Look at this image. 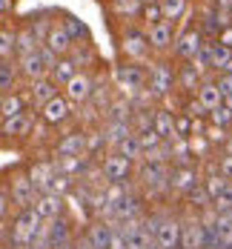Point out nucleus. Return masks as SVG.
<instances>
[{"mask_svg": "<svg viewBox=\"0 0 232 249\" xmlns=\"http://www.w3.org/2000/svg\"><path fill=\"white\" fill-rule=\"evenodd\" d=\"M46 224L37 209H18L15 212V221H12V238H9V247H35V238L40 232V226Z\"/></svg>", "mask_w": 232, "mask_h": 249, "instance_id": "obj_1", "label": "nucleus"}, {"mask_svg": "<svg viewBox=\"0 0 232 249\" xmlns=\"http://www.w3.org/2000/svg\"><path fill=\"white\" fill-rule=\"evenodd\" d=\"M9 198H12V206L15 209H32L37 203V189L32 183L29 172H15L9 178Z\"/></svg>", "mask_w": 232, "mask_h": 249, "instance_id": "obj_2", "label": "nucleus"}, {"mask_svg": "<svg viewBox=\"0 0 232 249\" xmlns=\"http://www.w3.org/2000/svg\"><path fill=\"white\" fill-rule=\"evenodd\" d=\"M172 86H175V72H172V66H169L166 60L152 63V69H149V95H152V98H169Z\"/></svg>", "mask_w": 232, "mask_h": 249, "instance_id": "obj_3", "label": "nucleus"}, {"mask_svg": "<svg viewBox=\"0 0 232 249\" xmlns=\"http://www.w3.org/2000/svg\"><path fill=\"white\" fill-rule=\"evenodd\" d=\"M92 92H95V77L89 75V72H77V75L63 86L66 100L75 103V106H86L89 98H92Z\"/></svg>", "mask_w": 232, "mask_h": 249, "instance_id": "obj_4", "label": "nucleus"}, {"mask_svg": "<svg viewBox=\"0 0 232 249\" xmlns=\"http://www.w3.org/2000/svg\"><path fill=\"white\" fill-rule=\"evenodd\" d=\"M115 80H118V89L124 95H141L143 83H146V75H143V69L138 63H126V66L115 69Z\"/></svg>", "mask_w": 232, "mask_h": 249, "instance_id": "obj_5", "label": "nucleus"}, {"mask_svg": "<svg viewBox=\"0 0 232 249\" xmlns=\"http://www.w3.org/2000/svg\"><path fill=\"white\" fill-rule=\"evenodd\" d=\"M101 169H103V175H106L109 183H126L129 178H132L135 163H132L129 158H124V155H118V152H109V155L103 158Z\"/></svg>", "mask_w": 232, "mask_h": 249, "instance_id": "obj_6", "label": "nucleus"}, {"mask_svg": "<svg viewBox=\"0 0 232 249\" xmlns=\"http://www.w3.org/2000/svg\"><path fill=\"white\" fill-rule=\"evenodd\" d=\"M180 218L172 215H161V224H158V235H155V247L158 249H180Z\"/></svg>", "mask_w": 232, "mask_h": 249, "instance_id": "obj_7", "label": "nucleus"}, {"mask_svg": "<svg viewBox=\"0 0 232 249\" xmlns=\"http://www.w3.org/2000/svg\"><path fill=\"white\" fill-rule=\"evenodd\" d=\"M57 163L54 160H37V163H32L29 166V178H32V183H35V189H37V195H46L52 192V186H54V178H57Z\"/></svg>", "mask_w": 232, "mask_h": 249, "instance_id": "obj_8", "label": "nucleus"}, {"mask_svg": "<svg viewBox=\"0 0 232 249\" xmlns=\"http://www.w3.org/2000/svg\"><path fill=\"white\" fill-rule=\"evenodd\" d=\"M23 95H26V100H29V106H32V109H43L52 98H57V83H54L52 77L32 80Z\"/></svg>", "mask_w": 232, "mask_h": 249, "instance_id": "obj_9", "label": "nucleus"}, {"mask_svg": "<svg viewBox=\"0 0 232 249\" xmlns=\"http://www.w3.org/2000/svg\"><path fill=\"white\" fill-rule=\"evenodd\" d=\"M180 249H206V226L201 215L186 218L180 226Z\"/></svg>", "mask_w": 232, "mask_h": 249, "instance_id": "obj_10", "label": "nucleus"}, {"mask_svg": "<svg viewBox=\"0 0 232 249\" xmlns=\"http://www.w3.org/2000/svg\"><path fill=\"white\" fill-rule=\"evenodd\" d=\"M204 35H201V29L195 26V29H186V32H180L178 37H175V46H172V52L178 54L180 60H192L198 52H201V46H204Z\"/></svg>", "mask_w": 232, "mask_h": 249, "instance_id": "obj_11", "label": "nucleus"}, {"mask_svg": "<svg viewBox=\"0 0 232 249\" xmlns=\"http://www.w3.org/2000/svg\"><path fill=\"white\" fill-rule=\"evenodd\" d=\"M69 118H72V103L66 100V95L52 98L49 103L40 109V121H43L46 126H63Z\"/></svg>", "mask_w": 232, "mask_h": 249, "instance_id": "obj_12", "label": "nucleus"}, {"mask_svg": "<svg viewBox=\"0 0 232 249\" xmlns=\"http://www.w3.org/2000/svg\"><path fill=\"white\" fill-rule=\"evenodd\" d=\"M149 37H146V32H138V29H129L126 35L121 37V52L126 54L129 60H143L146 54H149Z\"/></svg>", "mask_w": 232, "mask_h": 249, "instance_id": "obj_13", "label": "nucleus"}, {"mask_svg": "<svg viewBox=\"0 0 232 249\" xmlns=\"http://www.w3.org/2000/svg\"><path fill=\"white\" fill-rule=\"evenodd\" d=\"M72 155H86V132L72 129L54 143V158H72Z\"/></svg>", "mask_w": 232, "mask_h": 249, "instance_id": "obj_14", "label": "nucleus"}, {"mask_svg": "<svg viewBox=\"0 0 232 249\" xmlns=\"http://www.w3.org/2000/svg\"><path fill=\"white\" fill-rule=\"evenodd\" d=\"M204 178L198 175L195 166H172V175H169V192H178V195H186L195 183H201Z\"/></svg>", "mask_w": 232, "mask_h": 249, "instance_id": "obj_15", "label": "nucleus"}, {"mask_svg": "<svg viewBox=\"0 0 232 249\" xmlns=\"http://www.w3.org/2000/svg\"><path fill=\"white\" fill-rule=\"evenodd\" d=\"M37 215L43 221H54V218H63L66 215V195H54V192H46V195H37V203H35Z\"/></svg>", "mask_w": 232, "mask_h": 249, "instance_id": "obj_16", "label": "nucleus"}, {"mask_svg": "<svg viewBox=\"0 0 232 249\" xmlns=\"http://www.w3.org/2000/svg\"><path fill=\"white\" fill-rule=\"evenodd\" d=\"M18 63V72L23 80H40V77H49V69H46V63H43V57H40V52H32V54H23V57H18L15 60Z\"/></svg>", "mask_w": 232, "mask_h": 249, "instance_id": "obj_17", "label": "nucleus"}, {"mask_svg": "<svg viewBox=\"0 0 232 249\" xmlns=\"http://www.w3.org/2000/svg\"><path fill=\"white\" fill-rule=\"evenodd\" d=\"M135 218H146V212H143V200L138 198V195H126L124 200L115 203L112 224H124V221H135Z\"/></svg>", "mask_w": 232, "mask_h": 249, "instance_id": "obj_18", "label": "nucleus"}, {"mask_svg": "<svg viewBox=\"0 0 232 249\" xmlns=\"http://www.w3.org/2000/svg\"><path fill=\"white\" fill-rule=\"evenodd\" d=\"M146 37H149V46H152L155 52L169 49V46H175V23H172V20H161V23L149 26Z\"/></svg>", "mask_w": 232, "mask_h": 249, "instance_id": "obj_19", "label": "nucleus"}, {"mask_svg": "<svg viewBox=\"0 0 232 249\" xmlns=\"http://www.w3.org/2000/svg\"><path fill=\"white\" fill-rule=\"evenodd\" d=\"M112 235H115V224H112V221H92L83 238L89 241L92 249H109Z\"/></svg>", "mask_w": 232, "mask_h": 249, "instance_id": "obj_20", "label": "nucleus"}, {"mask_svg": "<svg viewBox=\"0 0 232 249\" xmlns=\"http://www.w3.org/2000/svg\"><path fill=\"white\" fill-rule=\"evenodd\" d=\"M46 229H49L52 249H60V247H66V244L75 241V232H72V224H69L66 215L63 218H54V221H46Z\"/></svg>", "mask_w": 232, "mask_h": 249, "instance_id": "obj_21", "label": "nucleus"}, {"mask_svg": "<svg viewBox=\"0 0 232 249\" xmlns=\"http://www.w3.org/2000/svg\"><path fill=\"white\" fill-rule=\"evenodd\" d=\"M57 163V172L69 175V178H83V175L92 169V158L89 155H72V158H54Z\"/></svg>", "mask_w": 232, "mask_h": 249, "instance_id": "obj_22", "label": "nucleus"}, {"mask_svg": "<svg viewBox=\"0 0 232 249\" xmlns=\"http://www.w3.org/2000/svg\"><path fill=\"white\" fill-rule=\"evenodd\" d=\"M32 112H35V109H32ZM32 112H23V115H18V118L3 121L0 135H6V138H26V135L32 132V126H35V115H32Z\"/></svg>", "mask_w": 232, "mask_h": 249, "instance_id": "obj_23", "label": "nucleus"}, {"mask_svg": "<svg viewBox=\"0 0 232 249\" xmlns=\"http://www.w3.org/2000/svg\"><path fill=\"white\" fill-rule=\"evenodd\" d=\"M46 46H49L57 57H69V52L75 49V40L66 35L63 26H52V32L46 35Z\"/></svg>", "mask_w": 232, "mask_h": 249, "instance_id": "obj_24", "label": "nucleus"}, {"mask_svg": "<svg viewBox=\"0 0 232 249\" xmlns=\"http://www.w3.org/2000/svg\"><path fill=\"white\" fill-rule=\"evenodd\" d=\"M129 135H135L132 124H121V121H106V126H103V138H106V146H109V152H115V146H118L121 141H126Z\"/></svg>", "mask_w": 232, "mask_h": 249, "instance_id": "obj_25", "label": "nucleus"}, {"mask_svg": "<svg viewBox=\"0 0 232 249\" xmlns=\"http://www.w3.org/2000/svg\"><path fill=\"white\" fill-rule=\"evenodd\" d=\"M26 106H29L26 95H20V92H6V95H3V103H0V118H3V121L18 118V115L26 112Z\"/></svg>", "mask_w": 232, "mask_h": 249, "instance_id": "obj_26", "label": "nucleus"}, {"mask_svg": "<svg viewBox=\"0 0 232 249\" xmlns=\"http://www.w3.org/2000/svg\"><path fill=\"white\" fill-rule=\"evenodd\" d=\"M175 83H178V89H183V92H198L204 80H201V72L186 60V63L178 69V75H175Z\"/></svg>", "mask_w": 232, "mask_h": 249, "instance_id": "obj_27", "label": "nucleus"}, {"mask_svg": "<svg viewBox=\"0 0 232 249\" xmlns=\"http://www.w3.org/2000/svg\"><path fill=\"white\" fill-rule=\"evenodd\" d=\"M155 132L163 138V141H178V132H175V115L169 109H155Z\"/></svg>", "mask_w": 232, "mask_h": 249, "instance_id": "obj_28", "label": "nucleus"}, {"mask_svg": "<svg viewBox=\"0 0 232 249\" xmlns=\"http://www.w3.org/2000/svg\"><path fill=\"white\" fill-rule=\"evenodd\" d=\"M195 98L201 100L209 112H212V109H218V106L224 103V95H221V89H218V83H215V80H204V83H201V89L195 92Z\"/></svg>", "mask_w": 232, "mask_h": 249, "instance_id": "obj_29", "label": "nucleus"}, {"mask_svg": "<svg viewBox=\"0 0 232 249\" xmlns=\"http://www.w3.org/2000/svg\"><path fill=\"white\" fill-rule=\"evenodd\" d=\"M43 46V40L32 32V26H26V29H18V54L15 57H23V54H32V52H37Z\"/></svg>", "mask_w": 232, "mask_h": 249, "instance_id": "obj_30", "label": "nucleus"}, {"mask_svg": "<svg viewBox=\"0 0 232 249\" xmlns=\"http://www.w3.org/2000/svg\"><path fill=\"white\" fill-rule=\"evenodd\" d=\"M183 200L192 206V209H201V212H206V209H212V195L206 192V186H204V180L201 183H195L186 195H183Z\"/></svg>", "mask_w": 232, "mask_h": 249, "instance_id": "obj_31", "label": "nucleus"}, {"mask_svg": "<svg viewBox=\"0 0 232 249\" xmlns=\"http://www.w3.org/2000/svg\"><path fill=\"white\" fill-rule=\"evenodd\" d=\"M75 75H77V66H75V60H72V57H60V60H57V66L49 72V77L57 83V86H66Z\"/></svg>", "mask_w": 232, "mask_h": 249, "instance_id": "obj_32", "label": "nucleus"}, {"mask_svg": "<svg viewBox=\"0 0 232 249\" xmlns=\"http://www.w3.org/2000/svg\"><path fill=\"white\" fill-rule=\"evenodd\" d=\"M143 3L146 0H109V9L118 15V18H135V15H141L143 12Z\"/></svg>", "mask_w": 232, "mask_h": 249, "instance_id": "obj_33", "label": "nucleus"}, {"mask_svg": "<svg viewBox=\"0 0 232 249\" xmlns=\"http://www.w3.org/2000/svg\"><path fill=\"white\" fill-rule=\"evenodd\" d=\"M115 152H118V155H124V158H129L132 163H141V160H143V149H141L138 135H129L126 141H121V143L115 146Z\"/></svg>", "mask_w": 232, "mask_h": 249, "instance_id": "obj_34", "label": "nucleus"}, {"mask_svg": "<svg viewBox=\"0 0 232 249\" xmlns=\"http://www.w3.org/2000/svg\"><path fill=\"white\" fill-rule=\"evenodd\" d=\"M204 186H206V192L212 195V200H215L218 195H221V192H227V189H230L232 180L227 178V175H221V172H206Z\"/></svg>", "mask_w": 232, "mask_h": 249, "instance_id": "obj_35", "label": "nucleus"}, {"mask_svg": "<svg viewBox=\"0 0 232 249\" xmlns=\"http://www.w3.org/2000/svg\"><path fill=\"white\" fill-rule=\"evenodd\" d=\"M12 54H18V32L0 29V60H9Z\"/></svg>", "mask_w": 232, "mask_h": 249, "instance_id": "obj_36", "label": "nucleus"}, {"mask_svg": "<svg viewBox=\"0 0 232 249\" xmlns=\"http://www.w3.org/2000/svg\"><path fill=\"white\" fill-rule=\"evenodd\" d=\"M161 9H163V20H180L183 15H186V9H189V3L186 0H161Z\"/></svg>", "mask_w": 232, "mask_h": 249, "instance_id": "obj_37", "label": "nucleus"}, {"mask_svg": "<svg viewBox=\"0 0 232 249\" xmlns=\"http://www.w3.org/2000/svg\"><path fill=\"white\" fill-rule=\"evenodd\" d=\"M230 63H232V49L230 46H221V43L215 40V49H212V69L224 72Z\"/></svg>", "mask_w": 232, "mask_h": 249, "instance_id": "obj_38", "label": "nucleus"}, {"mask_svg": "<svg viewBox=\"0 0 232 249\" xmlns=\"http://www.w3.org/2000/svg\"><path fill=\"white\" fill-rule=\"evenodd\" d=\"M141 15H143V23H146V26L161 23V20H163V9H161V0H146Z\"/></svg>", "mask_w": 232, "mask_h": 249, "instance_id": "obj_39", "label": "nucleus"}, {"mask_svg": "<svg viewBox=\"0 0 232 249\" xmlns=\"http://www.w3.org/2000/svg\"><path fill=\"white\" fill-rule=\"evenodd\" d=\"M18 75H20V72H18V63H9V60H6V63L0 66V92L12 89L15 80H18Z\"/></svg>", "mask_w": 232, "mask_h": 249, "instance_id": "obj_40", "label": "nucleus"}, {"mask_svg": "<svg viewBox=\"0 0 232 249\" xmlns=\"http://www.w3.org/2000/svg\"><path fill=\"white\" fill-rule=\"evenodd\" d=\"M209 124H212V126H224V129H230V126H232V109L221 103L218 109H212V112H209Z\"/></svg>", "mask_w": 232, "mask_h": 249, "instance_id": "obj_41", "label": "nucleus"}, {"mask_svg": "<svg viewBox=\"0 0 232 249\" xmlns=\"http://www.w3.org/2000/svg\"><path fill=\"white\" fill-rule=\"evenodd\" d=\"M69 57L75 60V66H77V69H80V66H89V63L95 60V52L89 49L86 43H80V46H77V43H75V49L69 52Z\"/></svg>", "mask_w": 232, "mask_h": 249, "instance_id": "obj_42", "label": "nucleus"}, {"mask_svg": "<svg viewBox=\"0 0 232 249\" xmlns=\"http://www.w3.org/2000/svg\"><path fill=\"white\" fill-rule=\"evenodd\" d=\"M63 29H66V35L72 37V40H80V37H86V26L80 23L77 18H72V15H63Z\"/></svg>", "mask_w": 232, "mask_h": 249, "instance_id": "obj_43", "label": "nucleus"}, {"mask_svg": "<svg viewBox=\"0 0 232 249\" xmlns=\"http://www.w3.org/2000/svg\"><path fill=\"white\" fill-rule=\"evenodd\" d=\"M138 141H141V149H143V155L146 152H152V149H158L161 143H163V138L155 132V129H146V132H138Z\"/></svg>", "mask_w": 232, "mask_h": 249, "instance_id": "obj_44", "label": "nucleus"}, {"mask_svg": "<svg viewBox=\"0 0 232 249\" xmlns=\"http://www.w3.org/2000/svg\"><path fill=\"white\" fill-rule=\"evenodd\" d=\"M101 146H106L103 129H92V132H86V155H89V158H92V155H98Z\"/></svg>", "mask_w": 232, "mask_h": 249, "instance_id": "obj_45", "label": "nucleus"}, {"mask_svg": "<svg viewBox=\"0 0 232 249\" xmlns=\"http://www.w3.org/2000/svg\"><path fill=\"white\" fill-rule=\"evenodd\" d=\"M183 115H189V118H209V109L198 98H189L183 103Z\"/></svg>", "mask_w": 232, "mask_h": 249, "instance_id": "obj_46", "label": "nucleus"}, {"mask_svg": "<svg viewBox=\"0 0 232 249\" xmlns=\"http://www.w3.org/2000/svg\"><path fill=\"white\" fill-rule=\"evenodd\" d=\"M189 149H192V155H198V158H206L209 149H212V143L206 141V135H192L189 138Z\"/></svg>", "mask_w": 232, "mask_h": 249, "instance_id": "obj_47", "label": "nucleus"}, {"mask_svg": "<svg viewBox=\"0 0 232 249\" xmlns=\"http://www.w3.org/2000/svg\"><path fill=\"white\" fill-rule=\"evenodd\" d=\"M230 135H232V132H227L224 126H212V124L206 126V141H209L212 146H215V143H221V146H224V143L230 141Z\"/></svg>", "mask_w": 232, "mask_h": 249, "instance_id": "obj_48", "label": "nucleus"}, {"mask_svg": "<svg viewBox=\"0 0 232 249\" xmlns=\"http://www.w3.org/2000/svg\"><path fill=\"white\" fill-rule=\"evenodd\" d=\"M212 209H215L218 215H221V212H230V209H232V186L227 189V192H221L218 198L212 200Z\"/></svg>", "mask_w": 232, "mask_h": 249, "instance_id": "obj_49", "label": "nucleus"}, {"mask_svg": "<svg viewBox=\"0 0 232 249\" xmlns=\"http://www.w3.org/2000/svg\"><path fill=\"white\" fill-rule=\"evenodd\" d=\"M175 132H178V138H192V118L189 115H178L175 118Z\"/></svg>", "mask_w": 232, "mask_h": 249, "instance_id": "obj_50", "label": "nucleus"}, {"mask_svg": "<svg viewBox=\"0 0 232 249\" xmlns=\"http://www.w3.org/2000/svg\"><path fill=\"white\" fill-rule=\"evenodd\" d=\"M215 83H218V89H221V95H224V98H227V95H232V75H227V72H221Z\"/></svg>", "mask_w": 232, "mask_h": 249, "instance_id": "obj_51", "label": "nucleus"}, {"mask_svg": "<svg viewBox=\"0 0 232 249\" xmlns=\"http://www.w3.org/2000/svg\"><path fill=\"white\" fill-rule=\"evenodd\" d=\"M218 172L232 178V155H221V158H218Z\"/></svg>", "mask_w": 232, "mask_h": 249, "instance_id": "obj_52", "label": "nucleus"}, {"mask_svg": "<svg viewBox=\"0 0 232 249\" xmlns=\"http://www.w3.org/2000/svg\"><path fill=\"white\" fill-rule=\"evenodd\" d=\"M9 206H12V198H9V189H0V221L6 218Z\"/></svg>", "mask_w": 232, "mask_h": 249, "instance_id": "obj_53", "label": "nucleus"}, {"mask_svg": "<svg viewBox=\"0 0 232 249\" xmlns=\"http://www.w3.org/2000/svg\"><path fill=\"white\" fill-rule=\"evenodd\" d=\"M218 43H221V46H230V49H232V26H227V29L218 35Z\"/></svg>", "mask_w": 232, "mask_h": 249, "instance_id": "obj_54", "label": "nucleus"}, {"mask_svg": "<svg viewBox=\"0 0 232 249\" xmlns=\"http://www.w3.org/2000/svg\"><path fill=\"white\" fill-rule=\"evenodd\" d=\"M12 6H15V0H0V15H6Z\"/></svg>", "mask_w": 232, "mask_h": 249, "instance_id": "obj_55", "label": "nucleus"}, {"mask_svg": "<svg viewBox=\"0 0 232 249\" xmlns=\"http://www.w3.org/2000/svg\"><path fill=\"white\" fill-rule=\"evenodd\" d=\"M218 9H232V0H212Z\"/></svg>", "mask_w": 232, "mask_h": 249, "instance_id": "obj_56", "label": "nucleus"}, {"mask_svg": "<svg viewBox=\"0 0 232 249\" xmlns=\"http://www.w3.org/2000/svg\"><path fill=\"white\" fill-rule=\"evenodd\" d=\"M224 155H232V135H230V141L224 143Z\"/></svg>", "mask_w": 232, "mask_h": 249, "instance_id": "obj_57", "label": "nucleus"}, {"mask_svg": "<svg viewBox=\"0 0 232 249\" xmlns=\"http://www.w3.org/2000/svg\"><path fill=\"white\" fill-rule=\"evenodd\" d=\"M221 218H224V221H230V224H232V209H230V212H221Z\"/></svg>", "mask_w": 232, "mask_h": 249, "instance_id": "obj_58", "label": "nucleus"}, {"mask_svg": "<svg viewBox=\"0 0 232 249\" xmlns=\"http://www.w3.org/2000/svg\"><path fill=\"white\" fill-rule=\"evenodd\" d=\"M60 249H77V247H75V241H72V244H66V247H60Z\"/></svg>", "mask_w": 232, "mask_h": 249, "instance_id": "obj_59", "label": "nucleus"}, {"mask_svg": "<svg viewBox=\"0 0 232 249\" xmlns=\"http://www.w3.org/2000/svg\"><path fill=\"white\" fill-rule=\"evenodd\" d=\"M0 103H3V92H0Z\"/></svg>", "mask_w": 232, "mask_h": 249, "instance_id": "obj_60", "label": "nucleus"}, {"mask_svg": "<svg viewBox=\"0 0 232 249\" xmlns=\"http://www.w3.org/2000/svg\"><path fill=\"white\" fill-rule=\"evenodd\" d=\"M230 132H232V126H230Z\"/></svg>", "mask_w": 232, "mask_h": 249, "instance_id": "obj_61", "label": "nucleus"}]
</instances>
